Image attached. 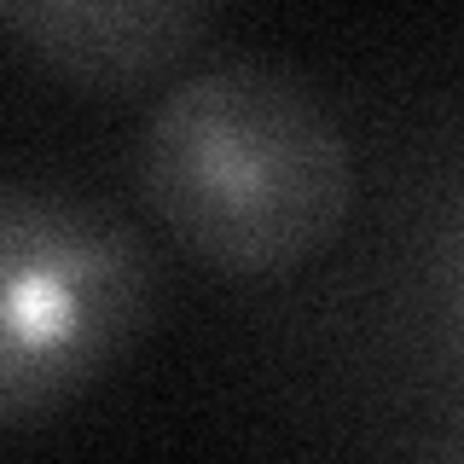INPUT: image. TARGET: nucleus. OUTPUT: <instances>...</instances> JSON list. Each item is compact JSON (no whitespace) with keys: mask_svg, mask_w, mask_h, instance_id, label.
<instances>
[{"mask_svg":"<svg viewBox=\"0 0 464 464\" xmlns=\"http://www.w3.org/2000/svg\"><path fill=\"white\" fill-rule=\"evenodd\" d=\"M134 169L157 227L227 279H273L314 261L354 209L343 122L273 64H215L174 82Z\"/></svg>","mask_w":464,"mask_h":464,"instance_id":"1","label":"nucleus"},{"mask_svg":"<svg viewBox=\"0 0 464 464\" xmlns=\"http://www.w3.org/2000/svg\"><path fill=\"white\" fill-rule=\"evenodd\" d=\"M151 256L111 209L12 186L0 203V418L24 430L82 395L145 331Z\"/></svg>","mask_w":464,"mask_h":464,"instance_id":"2","label":"nucleus"},{"mask_svg":"<svg viewBox=\"0 0 464 464\" xmlns=\"http://www.w3.org/2000/svg\"><path fill=\"white\" fill-rule=\"evenodd\" d=\"M0 24L47 76L93 93H122L192 58L215 12L198 0H6Z\"/></svg>","mask_w":464,"mask_h":464,"instance_id":"3","label":"nucleus"},{"mask_svg":"<svg viewBox=\"0 0 464 464\" xmlns=\"http://www.w3.org/2000/svg\"><path fill=\"white\" fill-rule=\"evenodd\" d=\"M459 296H464V238H459Z\"/></svg>","mask_w":464,"mask_h":464,"instance_id":"4","label":"nucleus"},{"mask_svg":"<svg viewBox=\"0 0 464 464\" xmlns=\"http://www.w3.org/2000/svg\"><path fill=\"white\" fill-rule=\"evenodd\" d=\"M453 464H464V453H459V459H453Z\"/></svg>","mask_w":464,"mask_h":464,"instance_id":"5","label":"nucleus"}]
</instances>
